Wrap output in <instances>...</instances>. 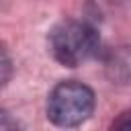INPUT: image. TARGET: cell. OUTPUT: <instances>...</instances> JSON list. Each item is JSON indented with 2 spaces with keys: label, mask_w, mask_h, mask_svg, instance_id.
Segmentation results:
<instances>
[{
  "label": "cell",
  "mask_w": 131,
  "mask_h": 131,
  "mask_svg": "<svg viewBox=\"0 0 131 131\" xmlns=\"http://www.w3.org/2000/svg\"><path fill=\"white\" fill-rule=\"evenodd\" d=\"M47 43L55 61H59L66 68L82 66L84 61L98 55L100 49V37L96 29L86 20H76V18L57 23L49 31Z\"/></svg>",
  "instance_id": "6da1fadb"
},
{
  "label": "cell",
  "mask_w": 131,
  "mask_h": 131,
  "mask_svg": "<svg viewBox=\"0 0 131 131\" xmlns=\"http://www.w3.org/2000/svg\"><path fill=\"white\" fill-rule=\"evenodd\" d=\"M129 121V113H121V117L117 119V121H113V129H119L123 123H127Z\"/></svg>",
  "instance_id": "5b68a950"
},
{
  "label": "cell",
  "mask_w": 131,
  "mask_h": 131,
  "mask_svg": "<svg viewBox=\"0 0 131 131\" xmlns=\"http://www.w3.org/2000/svg\"><path fill=\"white\" fill-rule=\"evenodd\" d=\"M104 66H106V72L113 82H117V84L129 82V49L125 45L115 47L108 53V57L104 59Z\"/></svg>",
  "instance_id": "3957f363"
},
{
  "label": "cell",
  "mask_w": 131,
  "mask_h": 131,
  "mask_svg": "<svg viewBox=\"0 0 131 131\" xmlns=\"http://www.w3.org/2000/svg\"><path fill=\"white\" fill-rule=\"evenodd\" d=\"M12 78V59L4 45H0V88H4Z\"/></svg>",
  "instance_id": "277c9868"
},
{
  "label": "cell",
  "mask_w": 131,
  "mask_h": 131,
  "mask_svg": "<svg viewBox=\"0 0 131 131\" xmlns=\"http://www.w3.org/2000/svg\"><path fill=\"white\" fill-rule=\"evenodd\" d=\"M94 111V92L78 80H63L53 86L47 98V119L57 127H78Z\"/></svg>",
  "instance_id": "7a4b0ae2"
}]
</instances>
